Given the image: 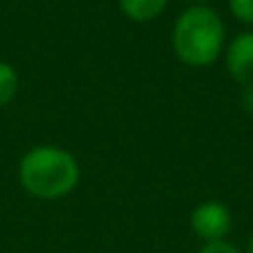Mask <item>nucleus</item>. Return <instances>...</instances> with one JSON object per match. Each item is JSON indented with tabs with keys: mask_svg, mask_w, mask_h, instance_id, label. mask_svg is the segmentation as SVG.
<instances>
[{
	"mask_svg": "<svg viewBox=\"0 0 253 253\" xmlns=\"http://www.w3.org/2000/svg\"><path fill=\"white\" fill-rule=\"evenodd\" d=\"M199 253H241L234 244H226V241H211V244H204Z\"/></svg>",
	"mask_w": 253,
	"mask_h": 253,
	"instance_id": "6e6552de",
	"label": "nucleus"
},
{
	"mask_svg": "<svg viewBox=\"0 0 253 253\" xmlns=\"http://www.w3.org/2000/svg\"><path fill=\"white\" fill-rule=\"evenodd\" d=\"M20 182L40 199L67 197L79 182L77 158L54 145L35 148L20 160Z\"/></svg>",
	"mask_w": 253,
	"mask_h": 253,
	"instance_id": "f03ea898",
	"label": "nucleus"
},
{
	"mask_svg": "<svg viewBox=\"0 0 253 253\" xmlns=\"http://www.w3.org/2000/svg\"><path fill=\"white\" fill-rule=\"evenodd\" d=\"M226 67L231 77L249 88L253 86V32L239 35L226 49Z\"/></svg>",
	"mask_w": 253,
	"mask_h": 253,
	"instance_id": "20e7f679",
	"label": "nucleus"
},
{
	"mask_svg": "<svg viewBox=\"0 0 253 253\" xmlns=\"http://www.w3.org/2000/svg\"><path fill=\"white\" fill-rule=\"evenodd\" d=\"M244 108H246V111L253 116V86L244 88Z\"/></svg>",
	"mask_w": 253,
	"mask_h": 253,
	"instance_id": "1a4fd4ad",
	"label": "nucleus"
},
{
	"mask_svg": "<svg viewBox=\"0 0 253 253\" xmlns=\"http://www.w3.org/2000/svg\"><path fill=\"white\" fill-rule=\"evenodd\" d=\"M189 224H192V231L204 244L224 241V236L231 231V211L221 202H202L192 211Z\"/></svg>",
	"mask_w": 253,
	"mask_h": 253,
	"instance_id": "7ed1b4c3",
	"label": "nucleus"
},
{
	"mask_svg": "<svg viewBox=\"0 0 253 253\" xmlns=\"http://www.w3.org/2000/svg\"><path fill=\"white\" fill-rule=\"evenodd\" d=\"M15 91H17V72L7 62H0V108L12 101Z\"/></svg>",
	"mask_w": 253,
	"mask_h": 253,
	"instance_id": "423d86ee",
	"label": "nucleus"
},
{
	"mask_svg": "<svg viewBox=\"0 0 253 253\" xmlns=\"http://www.w3.org/2000/svg\"><path fill=\"white\" fill-rule=\"evenodd\" d=\"M118 5L133 22H148L165 10L168 0H118Z\"/></svg>",
	"mask_w": 253,
	"mask_h": 253,
	"instance_id": "39448f33",
	"label": "nucleus"
},
{
	"mask_svg": "<svg viewBox=\"0 0 253 253\" xmlns=\"http://www.w3.org/2000/svg\"><path fill=\"white\" fill-rule=\"evenodd\" d=\"M234 17L244 25H253V0H229Z\"/></svg>",
	"mask_w": 253,
	"mask_h": 253,
	"instance_id": "0eeeda50",
	"label": "nucleus"
},
{
	"mask_svg": "<svg viewBox=\"0 0 253 253\" xmlns=\"http://www.w3.org/2000/svg\"><path fill=\"white\" fill-rule=\"evenodd\" d=\"M249 253H253V236H251V244H249Z\"/></svg>",
	"mask_w": 253,
	"mask_h": 253,
	"instance_id": "9d476101",
	"label": "nucleus"
},
{
	"mask_svg": "<svg viewBox=\"0 0 253 253\" xmlns=\"http://www.w3.org/2000/svg\"><path fill=\"white\" fill-rule=\"evenodd\" d=\"M224 22L207 5L187 7L172 30L174 54L189 67H209L224 49Z\"/></svg>",
	"mask_w": 253,
	"mask_h": 253,
	"instance_id": "f257e3e1",
	"label": "nucleus"
}]
</instances>
